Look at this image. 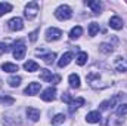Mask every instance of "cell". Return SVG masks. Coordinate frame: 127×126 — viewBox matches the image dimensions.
Listing matches in <instances>:
<instances>
[{
  "label": "cell",
  "instance_id": "cell-1",
  "mask_svg": "<svg viewBox=\"0 0 127 126\" xmlns=\"http://www.w3.org/2000/svg\"><path fill=\"white\" fill-rule=\"evenodd\" d=\"M86 79H87V83L90 85V88H93V89H105L112 85V77L106 71L92 70L86 76Z\"/></svg>",
  "mask_w": 127,
  "mask_h": 126
},
{
  "label": "cell",
  "instance_id": "cell-2",
  "mask_svg": "<svg viewBox=\"0 0 127 126\" xmlns=\"http://www.w3.org/2000/svg\"><path fill=\"white\" fill-rule=\"evenodd\" d=\"M55 16H56L58 19H61V21H66V19H69V18L72 16V10H71L69 6L61 4V6L55 10Z\"/></svg>",
  "mask_w": 127,
  "mask_h": 126
},
{
  "label": "cell",
  "instance_id": "cell-3",
  "mask_svg": "<svg viewBox=\"0 0 127 126\" xmlns=\"http://www.w3.org/2000/svg\"><path fill=\"white\" fill-rule=\"evenodd\" d=\"M37 13H38V3L37 1H30L25 6V12H24L25 18L27 19H32V18H35Z\"/></svg>",
  "mask_w": 127,
  "mask_h": 126
},
{
  "label": "cell",
  "instance_id": "cell-4",
  "mask_svg": "<svg viewBox=\"0 0 127 126\" xmlns=\"http://www.w3.org/2000/svg\"><path fill=\"white\" fill-rule=\"evenodd\" d=\"M40 79L44 82H49V83H55V85L59 83V80H61L59 76H53L52 71H49V70H40Z\"/></svg>",
  "mask_w": 127,
  "mask_h": 126
},
{
  "label": "cell",
  "instance_id": "cell-5",
  "mask_svg": "<svg viewBox=\"0 0 127 126\" xmlns=\"http://www.w3.org/2000/svg\"><path fill=\"white\" fill-rule=\"evenodd\" d=\"M62 37V31L59 28H55V27H50L46 30V40L47 42H55V40H59Z\"/></svg>",
  "mask_w": 127,
  "mask_h": 126
},
{
  "label": "cell",
  "instance_id": "cell-6",
  "mask_svg": "<svg viewBox=\"0 0 127 126\" xmlns=\"http://www.w3.org/2000/svg\"><path fill=\"white\" fill-rule=\"evenodd\" d=\"M25 52H27V48L22 42H18L15 46H13V57L15 60H22L25 57Z\"/></svg>",
  "mask_w": 127,
  "mask_h": 126
},
{
  "label": "cell",
  "instance_id": "cell-7",
  "mask_svg": "<svg viewBox=\"0 0 127 126\" xmlns=\"http://www.w3.org/2000/svg\"><path fill=\"white\" fill-rule=\"evenodd\" d=\"M7 25H9V28H10L12 31H21V30L24 28V21H22V18L15 16V18H12V19L7 22Z\"/></svg>",
  "mask_w": 127,
  "mask_h": 126
},
{
  "label": "cell",
  "instance_id": "cell-8",
  "mask_svg": "<svg viewBox=\"0 0 127 126\" xmlns=\"http://www.w3.org/2000/svg\"><path fill=\"white\" fill-rule=\"evenodd\" d=\"M72 58H74V54H72V52H65L62 57H61V60L58 61V67H59V68L66 67L68 64L72 61Z\"/></svg>",
  "mask_w": 127,
  "mask_h": 126
},
{
  "label": "cell",
  "instance_id": "cell-9",
  "mask_svg": "<svg viewBox=\"0 0 127 126\" xmlns=\"http://www.w3.org/2000/svg\"><path fill=\"white\" fill-rule=\"evenodd\" d=\"M120 98H121V95L118 94V95H115V96H112L111 99H108V101H103V102L100 104V110H108L109 107H115Z\"/></svg>",
  "mask_w": 127,
  "mask_h": 126
},
{
  "label": "cell",
  "instance_id": "cell-10",
  "mask_svg": "<svg viewBox=\"0 0 127 126\" xmlns=\"http://www.w3.org/2000/svg\"><path fill=\"white\" fill-rule=\"evenodd\" d=\"M40 89H41V83H35V82H32V83H30V85L25 88L24 94L25 95H35V94L40 92Z\"/></svg>",
  "mask_w": 127,
  "mask_h": 126
},
{
  "label": "cell",
  "instance_id": "cell-11",
  "mask_svg": "<svg viewBox=\"0 0 127 126\" xmlns=\"http://www.w3.org/2000/svg\"><path fill=\"white\" fill-rule=\"evenodd\" d=\"M114 68H115V71H120V73L127 71V60L118 57V58L115 60V63H114Z\"/></svg>",
  "mask_w": 127,
  "mask_h": 126
},
{
  "label": "cell",
  "instance_id": "cell-12",
  "mask_svg": "<svg viewBox=\"0 0 127 126\" xmlns=\"http://www.w3.org/2000/svg\"><path fill=\"white\" fill-rule=\"evenodd\" d=\"M55 95H56V89H55V88H47V89L43 91L41 99H43V101H53V99H55Z\"/></svg>",
  "mask_w": 127,
  "mask_h": 126
},
{
  "label": "cell",
  "instance_id": "cell-13",
  "mask_svg": "<svg viewBox=\"0 0 127 126\" xmlns=\"http://www.w3.org/2000/svg\"><path fill=\"white\" fill-rule=\"evenodd\" d=\"M109 27L114 30H121L123 28V19L120 16H112L109 19Z\"/></svg>",
  "mask_w": 127,
  "mask_h": 126
},
{
  "label": "cell",
  "instance_id": "cell-14",
  "mask_svg": "<svg viewBox=\"0 0 127 126\" xmlns=\"http://www.w3.org/2000/svg\"><path fill=\"white\" fill-rule=\"evenodd\" d=\"M27 116H28L30 120L37 122V120L40 119V111H38L37 108H34V107H28V108H27Z\"/></svg>",
  "mask_w": 127,
  "mask_h": 126
},
{
  "label": "cell",
  "instance_id": "cell-15",
  "mask_svg": "<svg viewBox=\"0 0 127 126\" xmlns=\"http://www.w3.org/2000/svg\"><path fill=\"white\" fill-rule=\"evenodd\" d=\"M86 120L89 123H99L100 122V113L99 111H90L87 116H86Z\"/></svg>",
  "mask_w": 127,
  "mask_h": 126
},
{
  "label": "cell",
  "instance_id": "cell-16",
  "mask_svg": "<svg viewBox=\"0 0 127 126\" xmlns=\"http://www.w3.org/2000/svg\"><path fill=\"white\" fill-rule=\"evenodd\" d=\"M95 13H100V9H102V3L100 1H96V0H90V1H87L86 3Z\"/></svg>",
  "mask_w": 127,
  "mask_h": 126
},
{
  "label": "cell",
  "instance_id": "cell-17",
  "mask_svg": "<svg viewBox=\"0 0 127 126\" xmlns=\"http://www.w3.org/2000/svg\"><path fill=\"white\" fill-rule=\"evenodd\" d=\"M68 82H69V86L71 88H80V77H78V74H69V77H68Z\"/></svg>",
  "mask_w": 127,
  "mask_h": 126
},
{
  "label": "cell",
  "instance_id": "cell-18",
  "mask_svg": "<svg viewBox=\"0 0 127 126\" xmlns=\"http://www.w3.org/2000/svg\"><path fill=\"white\" fill-rule=\"evenodd\" d=\"M81 34H83V28H81L80 25H77V27H74V28L69 31V39H71V40H75V39L81 37Z\"/></svg>",
  "mask_w": 127,
  "mask_h": 126
},
{
  "label": "cell",
  "instance_id": "cell-19",
  "mask_svg": "<svg viewBox=\"0 0 127 126\" xmlns=\"http://www.w3.org/2000/svg\"><path fill=\"white\" fill-rule=\"evenodd\" d=\"M24 68H25L27 71H30V73H34V71L38 70V64L35 63V61H32V60H28L27 63L24 64Z\"/></svg>",
  "mask_w": 127,
  "mask_h": 126
},
{
  "label": "cell",
  "instance_id": "cell-20",
  "mask_svg": "<svg viewBox=\"0 0 127 126\" xmlns=\"http://www.w3.org/2000/svg\"><path fill=\"white\" fill-rule=\"evenodd\" d=\"M38 55H40V52H37ZM55 58H56V54L55 52H49V54H41V60L44 61L46 64H53V61H55Z\"/></svg>",
  "mask_w": 127,
  "mask_h": 126
},
{
  "label": "cell",
  "instance_id": "cell-21",
  "mask_svg": "<svg viewBox=\"0 0 127 126\" xmlns=\"http://www.w3.org/2000/svg\"><path fill=\"white\" fill-rule=\"evenodd\" d=\"M69 105H71V107H69V110H71V111H74L75 108H78V107H81V105H84V98H81V96H78V98H75V99H72Z\"/></svg>",
  "mask_w": 127,
  "mask_h": 126
},
{
  "label": "cell",
  "instance_id": "cell-22",
  "mask_svg": "<svg viewBox=\"0 0 127 126\" xmlns=\"http://www.w3.org/2000/svg\"><path fill=\"white\" fill-rule=\"evenodd\" d=\"M1 68H3L6 73H16V71L19 70V67H18L16 64H10V63H4L1 65Z\"/></svg>",
  "mask_w": 127,
  "mask_h": 126
},
{
  "label": "cell",
  "instance_id": "cell-23",
  "mask_svg": "<svg viewBox=\"0 0 127 126\" xmlns=\"http://www.w3.org/2000/svg\"><path fill=\"white\" fill-rule=\"evenodd\" d=\"M7 83H9L12 88H16V86H19V83H21V77H19V76H12V77L7 79Z\"/></svg>",
  "mask_w": 127,
  "mask_h": 126
},
{
  "label": "cell",
  "instance_id": "cell-24",
  "mask_svg": "<svg viewBox=\"0 0 127 126\" xmlns=\"http://www.w3.org/2000/svg\"><path fill=\"white\" fill-rule=\"evenodd\" d=\"M99 51H100V52H103V54H111V52L114 51V48H112V45H108V43H100Z\"/></svg>",
  "mask_w": 127,
  "mask_h": 126
},
{
  "label": "cell",
  "instance_id": "cell-25",
  "mask_svg": "<svg viewBox=\"0 0 127 126\" xmlns=\"http://www.w3.org/2000/svg\"><path fill=\"white\" fill-rule=\"evenodd\" d=\"M10 10H12V4L10 3H0V16L7 13V12H10Z\"/></svg>",
  "mask_w": 127,
  "mask_h": 126
},
{
  "label": "cell",
  "instance_id": "cell-26",
  "mask_svg": "<svg viewBox=\"0 0 127 126\" xmlns=\"http://www.w3.org/2000/svg\"><path fill=\"white\" fill-rule=\"evenodd\" d=\"M75 60H77V64H78V65H84L86 61H87V54H86V52H80Z\"/></svg>",
  "mask_w": 127,
  "mask_h": 126
},
{
  "label": "cell",
  "instance_id": "cell-27",
  "mask_svg": "<svg viewBox=\"0 0 127 126\" xmlns=\"http://www.w3.org/2000/svg\"><path fill=\"white\" fill-rule=\"evenodd\" d=\"M97 31H99V24L97 22H92L90 25H89V36H96L97 34Z\"/></svg>",
  "mask_w": 127,
  "mask_h": 126
},
{
  "label": "cell",
  "instance_id": "cell-28",
  "mask_svg": "<svg viewBox=\"0 0 127 126\" xmlns=\"http://www.w3.org/2000/svg\"><path fill=\"white\" fill-rule=\"evenodd\" d=\"M64 120H65V114L59 113L52 119V125H61V123H64Z\"/></svg>",
  "mask_w": 127,
  "mask_h": 126
},
{
  "label": "cell",
  "instance_id": "cell-29",
  "mask_svg": "<svg viewBox=\"0 0 127 126\" xmlns=\"http://www.w3.org/2000/svg\"><path fill=\"white\" fill-rule=\"evenodd\" d=\"M115 114H117V116H124V114H127V104H120V105H117Z\"/></svg>",
  "mask_w": 127,
  "mask_h": 126
},
{
  "label": "cell",
  "instance_id": "cell-30",
  "mask_svg": "<svg viewBox=\"0 0 127 126\" xmlns=\"http://www.w3.org/2000/svg\"><path fill=\"white\" fill-rule=\"evenodd\" d=\"M121 120L120 119H117V116H112V117H109V120H108V126H121Z\"/></svg>",
  "mask_w": 127,
  "mask_h": 126
},
{
  "label": "cell",
  "instance_id": "cell-31",
  "mask_svg": "<svg viewBox=\"0 0 127 126\" xmlns=\"http://www.w3.org/2000/svg\"><path fill=\"white\" fill-rule=\"evenodd\" d=\"M72 99H74V98L68 94V92H65V94L62 95V101H64V102H66V104H71V101H72Z\"/></svg>",
  "mask_w": 127,
  "mask_h": 126
},
{
  "label": "cell",
  "instance_id": "cell-32",
  "mask_svg": "<svg viewBox=\"0 0 127 126\" xmlns=\"http://www.w3.org/2000/svg\"><path fill=\"white\" fill-rule=\"evenodd\" d=\"M38 31H40V30L37 28V30H34L32 33H30V40H31L32 43H34V42L37 40V34H38Z\"/></svg>",
  "mask_w": 127,
  "mask_h": 126
},
{
  "label": "cell",
  "instance_id": "cell-33",
  "mask_svg": "<svg viewBox=\"0 0 127 126\" xmlns=\"http://www.w3.org/2000/svg\"><path fill=\"white\" fill-rule=\"evenodd\" d=\"M4 52H7V46L4 43H0V55H3Z\"/></svg>",
  "mask_w": 127,
  "mask_h": 126
}]
</instances>
